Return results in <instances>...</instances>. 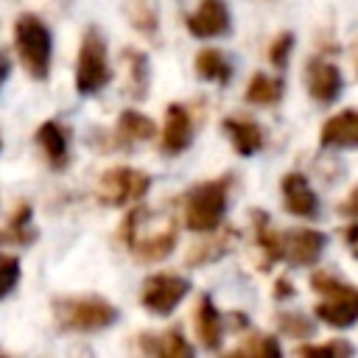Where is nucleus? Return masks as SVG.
Returning <instances> with one entry per match:
<instances>
[{
  "label": "nucleus",
  "mask_w": 358,
  "mask_h": 358,
  "mask_svg": "<svg viewBox=\"0 0 358 358\" xmlns=\"http://www.w3.org/2000/svg\"><path fill=\"white\" fill-rule=\"evenodd\" d=\"M36 145L42 148L45 159L50 168L62 171L67 168L70 162V145H67V131L59 120H45L39 129H36Z\"/></svg>",
  "instance_id": "14"
},
{
  "label": "nucleus",
  "mask_w": 358,
  "mask_h": 358,
  "mask_svg": "<svg viewBox=\"0 0 358 358\" xmlns=\"http://www.w3.org/2000/svg\"><path fill=\"white\" fill-rule=\"evenodd\" d=\"M0 145H3V143H0Z\"/></svg>",
  "instance_id": "37"
},
{
  "label": "nucleus",
  "mask_w": 358,
  "mask_h": 358,
  "mask_svg": "<svg viewBox=\"0 0 358 358\" xmlns=\"http://www.w3.org/2000/svg\"><path fill=\"white\" fill-rule=\"evenodd\" d=\"M151 187L148 173L129 168V165H117L101 173L98 179V199L106 207H123L131 201H140Z\"/></svg>",
  "instance_id": "6"
},
{
  "label": "nucleus",
  "mask_w": 358,
  "mask_h": 358,
  "mask_svg": "<svg viewBox=\"0 0 358 358\" xmlns=\"http://www.w3.org/2000/svg\"><path fill=\"white\" fill-rule=\"evenodd\" d=\"M282 81L274 78V76H266V73H255L249 87H246V101L249 103H260V106H271L282 98Z\"/></svg>",
  "instance_id": "23"
},
{
  "label": "nucleus",
  "mask_w": 358,
  "mask_h": 358,
  "mask_svg": "<svg viewBox=\"0 0 358 358\" xmlns=\"http://www.w3.org/2000/svg\"><path fill=\"white\" fill-rule=\"evenodd\" d=\"M193 327H196V336H199V341H201L204 350H218V344H221V313L213 305V296L204 294L196 302Z\"/></svg>",
  "instance_id": "18"
},
{
  "label": "nucleus",
  "mask_w": 358,
  "mask_h": 358,
  "mask_svg": "<svg viewBox=\"0 0 358 358\" xmlns=\"http://www.w3.org/2000/svg\"><path fill=\"white\" fill-rule=\"evenodd\" d=\"M280 330L288 333V336H296V338H305L313 333V322L305 316V313H280L277 319Z\"/></svg>",
  "instance_id": "27"
},
{
  "label": "nucleus",
  "mask_w": 358,
  "mask_h": 358,
  "mask_svg": "<svg viewBox=\"0 0 358 358\" xmlns=\"http://www.w3.org/2000/svg\"><path fill=\"white\" fill-rule=\"evenodd\" d=\"M131 25L140 31H148V34L157 28V17L145 0H131Z\"/></svg>",
  "instance_id": "31"
},
{
  "label": "nucleus",
  "mask_w": 358,
  "mask_h": 358,
  "mask_svg": "<svg viewBox=\"0 0 358 358\" xmlns=\"http://www.w3.org/2000/svg\"><path fill=\"white\" fill-rule=\"evenodd\" d=\"M157 134V126L151 117H145L143 112H134V109H126L120 112L117 117V126H115V137L120 145H134V143H145Z\"/></svg>",
  "instance_id": "20"
},
{
  "label": "nucleus",
  "mask_w": 358,
  "mask_h": 358,
  "mask_svg": "<svg viewBox=\"0 0 358 358\" xmlns=\"http://www.w3.org/2000/svg\"><path fill=\"white\" fill-rule=\"evenodd\" d=\"M196 76L204 78V81H218V84H224V81H229L232 67H229V62H227L215 48H201V50L196 53Z\"/></svg>",
  "instance_id": "22"
},
{
  "label": "nucleus",
  "mask_w": 358,
  "mask_h": 358,
  "mask_svg": "<svg viewBox=\"0 0 358 358\" xmlns=\"http://www.w3.org/2000/svg\"><path fill=\"white\" fill-rule=\"evenodd\" d=\"M291 48H294V34H280L271 45H268V62L274 64V67H285L288 64V56H291Z\"/></svg>",
  "instance_id": "30"
},
{
  "label": "nucleus",
  "mask_w": 358,
  "mask_h": 358,
  "mask_svg": "<svg viewBox=\"0 0 358 358\" xmlns=\"http://www.w3.org/2000/svg\"><path fill=\"white\" fill-rule=\"evenodd\" d=\"M355 73H358V42H355Z\"/></svg>",
  "instance_id": "36"
},
{
  "label": "nucleus",
  "mask_w": 358,
  "mask_h": 358,
  "mask_svg": "<svg viewBox=\"0 0 358 358\" xmlns=\"http://www.w3.org/2000/svg\"><path fill=\"white\" fill-rule=\"evenodd\" d=\"M305 81H308L310 98H316L319 103H333L341 95V87H344L341 70L327 59H313L305 70Z\"/></svg>",
  "instance_id": "11"
},
{
  "label": "nucleus",
  "mask_w": 358,
  "mask_h": 358,
  "mask_svg": "<svg viewBox=\"0 0 358 358\" xmlns=\"http://www.w3.org/2000/svg\"><path fill=\"white\" fill-rule=\"evenodd\" d=\"M8 73H11V62H8V56L0 50V84L8 78Z\"/></svg>",
  "instance_id": "35"
},
{
  "label": "nucleus",
  "mask_w": 358,
  "mask_h": 358,
  "mask_svg": "<svg viewBox=\"0 0 358 358\" xmlns=\"http://www.w3.org/2000/svg\"><path fill=\"white\" fill-rule=\"evenodd\" d=\"M338 213L347 215V218H355V221H358V185L344 196V201L338 204Z\"/></svg>",
  "instance_id": "32"
},
{
  "label": "nucleus",
  "mask_w": 358,
  "mask_h": 358,
  "mask_svg": "<svg viewBox=\"0 0 358 358\" xmlns=\"http://www.w3.org/2000/svg\"><path fill=\"white\" fill-rule=\"evenodd\" d=\"M137 344L145 355H157V358H190L193 355V347L185 341L179 327H171L165 333H140Z\"/></svg>",
  "instance_id": "13"
},
{
  "label": "nucleus",
  "mask_w": 358,
  "mask_h": 358,
  "mask_svg": "<svg viewBox=\"0 0 358 358\" xmlns=\"http://www.w3.org/2000/svg\"><path fill=\"white\" fill-rule=\"evenodd\" d=\"M322 145L327 148H358V109H344L324 120Z\"/></svg>",
  "instance_id": "16"
},
{
  "label": "nucleus",
  "mask_w": 358,
  "mask_h": 358,
  "mask_svg": "<svg viewBox=\"0 0 358 358\" xmlns=\"http://www.w3.org/2000/svg\"><path fill=\"white\" fill-rule=\"evenodd\" d=\"M126 246H129V252H131L140 263L165 260V257L173 252V246H176V227L171 224V227L159 229L157 235H145V238L134 235L131 241H126Z\"/></svg>",
  "instance_id": "17"
},
{
  "label": "nucleus",
  "mask_w": 358,
  "mask_h": 358,
  "mask_svg": "<svg viewBox=\"0 0 358 358\" xmlns=\"http://www.w3.org/2000/svg\"><path fill=\"white\" fill-rule=\"evenodd\" d=\"M229 179H210L187 190L182 201V218L193 232H213L221 227L227 213Z\"/></svg>",
  "instance_id": "1"
},
{
  "label": "nucleus",
  "mask_w": 358,
  "mask_h": 358,
  "mask_svg": "<svg viewBox=\"0 0 358 358\" xmlns=\"http://www.w3.org/2000/svg\"><path fill=\"white\" fill-rule=\"evenodd\" d=\"M310 288L322 296L316 305V316L330 327H352L358 322V288L336 280L327 271H316L310 277Z\"/></svg>",
  "instance_id": "3"
},
{
  "label": "nucleus",
  "mask_w": 358,
  "mask_h": 358,
  "mask_svg": "<svg viewBox=\"0 0 358 358\" xmlns=\"http://www.w3.org/2000/svg\"><path fill=\"white\" fill-rule=\"evenodd\" d=\"M232 355H280V344H277L271 336L252 333L243 344H238V347L232 350Z\"/></svg>",
  "instance_id": "26"
},
{
  "label": "nucleus",
  "mask_w": 358,
  "mask_h": 358,
  "mask_svg": "<svg viewBox=\"0 0 358 358\" xmlns=\"http://www.w3.org/2000/svg\"><path fill=\"white\" fill-rule=\"evenodd\" d=\"M36 238V229L31 227V204H17V210L11 213V218H8V227H6V232L0 235V241H11V243H20V246H25V243H31Z\"/></svg>",
  "instance_id": "24"
},
{
  "label": "nucleus",
  "mask_w": 358,
  "mask_h": 358,
  "mask_svg": "<svg viewBox=\"0 0 358 358\" xmlns=\"http://www.w3.org/2000/svg\"><path fill=\"white\" fill-rule=\"evenodd\" d=\"M109 78H112V70L106 59V42L98 28H87L78 48V62H76V90L81 95H95L109 84Z\"/></svg>",
  "instance_id": "5"
},
{
  "label": "nucleus",
  "mask_w": 358,
  "mask_h": 358,
  "mask_svg": "<svg viewBox=\"0 0 358 358\" xmlns=\"http://www.w3.org/2000/svg\"><path fill=\"white\" fill-rule=\"evenodd\" d=\"M252 227H255V241H257V252H260V271H268L280 257H282V235L274 232L268 213L263 210H252Z\"/></svg>",
  "instance_id": "15"
},
{
  "label": "nucleus",
  "mask_w": 358,
  "mask_h": 358,
  "mask_svg": "<svg viewBox=\"0 0 358 358\" xmlns=\"http://www.w3.org/2000/svg\"><path fill=\"white\" fill-rule=\"evenodd\" d=\"M294 294V285L288 282V280H277V285H274V296L277 299H285V296H291Z\"/></svg>",
  "instance_id": "34"
},
{
  "label": "nucleus",
  "mask_w": 358,
  "mask_h": 358,
  "mask_svg": "<svg viewBox=\"0 0 358 358\" xmlns=\"http://www.w3.org/2000/svg\"><path fill=\"white\" fill-rule=\"evenodd\" d=\"M20 280V260L14 255H0V299L11 294Z\"/></svg>",
  "instance_id": "28"
},
{
  "label": "nucleus",
  "mask_w": 358,
  "mask_h": 358,
  "mask_svg": "<svg viewBox=\"0 0 358 358\" xmlns=\"http://www.w3.org/2000/svg\"><path fill=\"white\" fill-rule=\"evenodd\" d=\"M187 31L199 39L224 36L229 31V8L224 0H201L193 14H187Z\"/></svg>",
  "instance_id": "10"
},
{
  "label": "nucleus",
  "mask_w": 358,
  "mask_h": 358,
  "mask_svg": "<svg viewBox=\"0 0 358 358\" xmlns=\"http://www.w3.org/2000/svg\"><path fill=\"white\" fill-rule=\"evenodd\" d=\"M224 131L229 134L235 151L241 157H252L263 148V129L255 123V120H246V117H227L224 123Z\"/></svg>",
  "instance_id": "19"
},
{
  "label": "nucleus",
  "mask_w": 358,
  "mask_h": 358,
  "mask_svg": "<svg viewBox=\"0 0 358 358\" xmlns=\"http://www.w3.org/2000/svg\"><path fill=\"white\" fill-rule=\"evenodd\" d=\"M324 232L319 229H291L282 235V257L291 266H313L324 252Z\"/></svg>",
  "instance_id": "8"
},
{
  "label": "nucleus",
  "mask_w": 358,
  "mask_h": 358,
  "mask_svg": "<svg viewBox=\"0 0 358 358\" xmlns=\"http://www.w3.org/2000/svg\"><path fill=\"white\" fill-rule=\"evenodd\" d=\"M344 238H347V246H350L352 257H358V224H350L344 229Z\"/></svg>",
  "instance_id": "33"
},
{
  "label": "nucleus",
  "mask_w": 358,
  "mask_h": 358,
  "mask_svg": "<svg viewBox=\"0 0 358 358\" xmlns=\"http://www.w3.org/2000/svg\"><path fill=\"white\" fill-rule=\"evenodd\" d=\"M190 282L179 274H151L140 288V302L157 316L173 313V308L187 296Z\"/></svg>",
  "instance_id": "7"
},
{
  "label": "nucleus",
  "mask_w": 358,
  "mask_h": 358,
  "mask_svg": "<svg viewBox=\"0 0 358 358\" xmlns=\"http://www.w3.org/2000/svg\"><path fill=\"white\" fill-rule=\"evenodd\" d=\"M53 316L62 330L98 333L117 322V308L101 296H62L53 299Z\"/></svg>",
  "instance_id": "2"
},
{
  "label": "nucleus",
  "mask_w": 358,
  "mask_h": 358,
  "mask_svg": "<svg viewBox=\"0 0 358 358\" xmlns=\"http://www.w3.org/2000/svg\"><path fill=\"white\" fill-rule=\"evenodd\" d=\"M282 207L296 218H313L319 213V199L302 173L282 176Z\"/></svg>",
  "instance_id": "12"
},
{
  "label": "nucleus",
  "mask_w": 358,
  "mask_h": 358,
  "mask_svg": "<svg viewBox=\"0 0 358 358\" xmlns=\"http://www.w3.org/2000/svg\"><path fill=\"white\" fill-rule=\"evenodd\" d=\"M207 235H213L210 241H204V243H196L193 246V252L187 255V263L190 266H204V263H213V260H218L221 255H227V249H229V243L235 241V229H224V232H218V229H213V232H207Z\"/></svg>",
  "instance_id": "21"
},
{
  "label": "nucleus",
  "mask_w": 358,
  "mask_h": 358,
  "mask_svg": "<svg viewBox=\"0 0 358 358\" xmlns=\"http://www.w3.org/2000/svg\"><path fill=\"white\" fill-rule=\"evenodd\" d=\"M123 59L129 62V92L140 101L148 92V59L140 50H126Z\"/></svg>",
  "instance_id": "25"
},
{
  "label": "nucleus",
  "mask_w": 358,
  "mask_h": 358,
  "mask_svg": "<svg viewBox=\"0 0 358 358\" xmlns=\"http://www.w3.org/2000/svg\"><path fill=\"white\" fill-rule=\"evenodd\" d=\"M14 45L22 59V67L34 78H48L50 73V53H53V39L48 25L36 14H20L14 22Z\"/></svg>",
  "instance_id": "4"
},
{
  "label": "nucleus",
  "mask_w": 358,
  "mask_h": 358,
  "mask_svg": "<svg viewBox=\"0 0 358 358\" xmlns=\"http://www.w3.org/2000/svg\"><path fill=\"white\" fill-rule=\"evenodd\" d=\"M190 143H193L190 112L182 103H171L165 109V126H162V134H159V148H162V154L173 157V154H182Z\"/></svg>",
  "instance_id": "9"
},
{
  "label": "nucleus",
  "mask_w": 358,
  "mask_h": 358,
  "mask_svg": "<svg viewBox=\"0 0 358 358\" xmlns=\"http://www.w3.org/2000/svg\"><path fill=\"white\" fill-rule=\"evenodd\" d=\"M296 355H352V344L347 341H324V344H302Z\"/></svg>",
  "instance_id": "29"
}]
</instances>
